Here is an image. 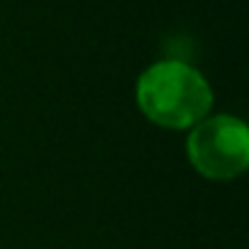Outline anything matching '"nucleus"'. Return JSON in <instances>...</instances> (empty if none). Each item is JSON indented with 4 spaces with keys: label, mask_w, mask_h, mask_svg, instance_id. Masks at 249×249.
<instances>
[{
    "label": "nucleus",
    "mask_w": 249,
    "mask_h": 249,
    "mask_svg": "<svg viewBox=\"0 0 249 249\" xmlns=\"http://www.w3.org/2000/svg\"><path fill=\"white\" fill-rule=\"evenodd\" d=\"M134 97L147 121L174 131L193 129L214 105L209 81L182 59H161L150 65L137 78Z\"/></svg>",
    "instance_id": "f257e3e1"
},
{
    "label": "nucleus",
    "mask_w": 249,
    "mask_h": 249,
    "mask_svg": "<svg viewBox=\"0 0 249 249\" xmlns=\"http://www.w3.org/2000/svg\"><path fill=\"white\" fill-rule=\"evenodd\" d=\"M188 161L212 182H231L249 166V129L236 115H206L188 134Z\"/></svg>",
    "instance_id": "f03ea898"
}]
</instances>
